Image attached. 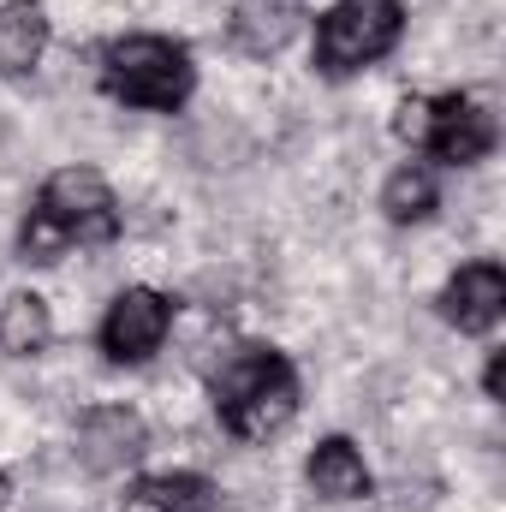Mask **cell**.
<instances>
[{"mask_svg": "<svg viewBox=\"0 0 506 512\" xmlns=\"http://www.w3.org/2000/svg\"><path fill=\"white\" fill-rule=\"evenodd\" d=\"M126 227L114 185L96 167H60L42 179L24 227H18V256L24 262H60L66 251H102Z\"/></svg>", "mask_w": 506, "mask_h": 512, "instance_id": "obj_1", "label": "cell"}, {"mask_svg": "<svg viewBox=\"0 0 506 512\" xmlns=\"http://www.w3.org/2000/svg\"><path fill=\"white\" fill-rule=\"evenodd\" d=\"M209 405L233 441H268L298 411V370L280 346H233L209 376Z\"/></svg>", "mask_w": 506, "mask_h": 512, "instance_id": "obj_2", "label": "cell"}, {"mask_svg": "<svg viewBox=\"0 0 506 512\" xmlns=\"http://www.w3.org/2000/svg\"><path fill=\"white\" fill-rule=\"evenodd\" d=\"M197 90V60L185 42L137 30L102 48V96L137 114H179Z\"/></svg>", "mask_w": 506, "mask_h": 512, "instance_id": "obj_3", "label": "cell"}, {"mask_svg": "<svg viewBox=\"0 0 506 512\" xmlns=\"http://www.w3.org/2000/svg\"><path fill=\"white\" fill-rule=\"evenodd\" d=\"M393 131H399L411 149H423L429 161H441V167H477V161H489L495 143H501L495 114H489L477 96H465V90L399 102Z\"/></svg>", "mask_w": 506, "mask_h": 512, "instance_id": "obj_4", "label": "cell"}, {"mask_svg": "<svg viewBox=\"0 0 506 512\" xmlns=\"http://www.w3.org/2000/svg\"><path fill=\"white\" fill-rule=\"evenodd\" d=\"M405 36V6L399 0H334L316 18V42L310 60L322 78H352L381 66Z\"/></svg>", "mask_w": 506, "mask_h": 512, "instance_id": "obj_5", "label": "cell"}, {"mask_svg": "<svg viewBox=\"0 0 506 512\" xmlns=\"http://www.w3.org/2000/svg\"><path fill=\"white\" fill-rule=\"evenodd\" d=\"M167 328H173V298L155 286H126L102 316V352L108 364H143L161 352Z\"/></svg>", "mask_w": 506, "mask_h": 512, "instance_id": "obj_6", "label": "cell"}, {"mask_svg": "<svg viewBox=\"0 0 506 512\" xmlns=\"http://www.w3.org/2000/svg\"><path fill=\"white\" fill-rule=\"evenodd\" d=\"M441 322H453L459 334H489L506 316V268L495 256H477L465 262L447 286H441Z\"/></svg>", "mask_w": 506, "mask_h": 512, "instance_id": "obj_7", "label": "cell"}, {"mask_svg": "<svg viewBox=\"0 0 506 512\" xmlns=\"http://www.w3.org/2000/svg\"><path fill=\"white\" fill-rule=\"evenodd\" d=\"M304 477H310V489H316L322 501H364V495L376 489V477H370L364 453H358L346 435L316 441V453L304 459Z\"/></svg>", "mask_w": 506, "mask_h": 512, "instance_id": "obj_8", "label": "cell"}, {"mask_svg": "<svg viewBox=\"0 0 506 512\" xmlns=\"http://www.w3.org/2000/svg\"><path fill=\"white\" fill-rule=\"evenodd\" d=\"M48 12L36 6V0H6L0 6V72L6 78H24V72H36L42 66V54H48Z\"/></svg>", "mask_w": 506, "mask_h": 512, "instance_id": "obj_9", "label": "cell"}, {"mask_svg": "<svg viewBox=\"0 0 506 512\" xmlns=\"http://www.w3.org/2000/svg\"><path fill=\"white\" fill-rule=\"evenodd\" d=\"M143 447H149V429H143V417L126 411V405H108V411H90V417H84V459H90L96 471L126 465Z\"/></svg>", "mask_w": 506, "mask_h": 512, "instance_id": "obj_10", "label": "cell"}, {"mask_svg": "<svg viewBox=\"0 0 506 512\" xmlns=\"http://www.w3.org/2000/svg\"><path fill=\"white\" fill-rule=\"evenodd\" d=\"M126 512H215V483L197 471H155L126 489Z\"/></svg>", "mask_w": 506, "mask_h": 512, "instance_id": "obj_11", "label": "cell"}, {"mask_svg": "<svg viewBox=\"0 0 506 512\" xmlns=\"http://www.w3.org/2000/svg\"><path fill=\"white\" fill-rule=\"evenodd\" d=\"M381 209H387V221H399V227L429 221V215L441 209L435 167H429V161H405V167H393V179L381 185Z\"/></svg>", "mask_w": 506, "mask_h": 512, "instance_id": "obj_12", "label": "cell"}, {"mask_svg": "<svg viewBox=\"0 0 506 512\" xmlns=\"http://www.w3.org/2000/svg\"><path fill=\"white\" fill-rule=\"evenodd\" d=\"M48 340H54V316H48V304H42L36 292H12V298L0 304V352H12V358H36Z\"/></svg>", "mask_w": 506, "mask_h": 512, "instance_id": "obj_13", "label": "cell"}, {"mask_svg": "<svg viewBox=\"0 0 506 512\" xmlns=\"http://www.w3.org/2000/svg\"><path fill=\"white\" fill-rule=\"evenodd\" d=\"M501 370H506V352H489V370H483V387H489V399H501Z\"/></svg>", "mask_w": 506, "mask_h": 512, "instance_id": "obj_14", "label": "cell"}, {"mask_svg": "<svg viewBox=\"0 0 506 512\" xmlns=\"http://www.w3.org/2000/svg\"><path fill=\"white\" fill-rule=\"evenodd\" d=\"M0 507H6V477H0Z\"/></svg>", "mask_w": 506, "mask_h": 512, "instance_id": "obj_15", "label": "cell"}]
</instances>
